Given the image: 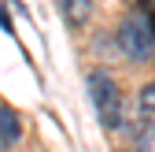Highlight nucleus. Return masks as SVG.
<instances>
[{"label":"nucleus","mask_w":155,"mask_h":152,"mask_svg":"<svg viewBox=\"0 0 155 152\" xmlns=\"http://www.w3.org/2000/svg\"><path fill=\"white\" fill-rule=\"evenodd\" d=\"M59 11L67 19V26H85L89 22V15H92V0H59Z\"/></svg>","instance_id":"5"},{"label":"nucleus","mask_w":155,"mask_h":152,"mask_svg":"<svg viewBox=\"0 0 155 152\" xmlns=\"http://www.w3.org/2000/svg\"><path fill=\"white\" fill-rule=\"evenodd\" d=\"M0 26H4V30H8V33H15V30H11V19H8V15H4V8H0Z\"/></svg>","instance_id":"6"},{"label":"nucleus","mask_w":155,"mask_h":152,"mask_svg":"<svg viewBox=\"0 0 155 152\" xmlns=\"http://www.w3.org/2000/svg\"><path fill=\"white\" fill-rule=\"evenodd\" d=\"M89 100H92V111L100 119L104 130H118L122 126V93H118V82L111 78L107 71H92L89 74Z\"/></svg>","instance_id":"2"},{"label":"nucleus","mask_w":155,"mask_h":152,"mask_svg":"<svg viewBox=\"0 0 155 152\" xmlns=\"http://www.w3.org/2000/svg\"><path fill=\"white\" fill-rule=\"evenodd\" d=\"M137 152H155V85L140 93V130H137Z\"/></svg>","instance_id":"3"},{"label":"nucleus","mask_w":155,"mask_h":152,"mask_svg":"<svg viewBox=\"0 0 155 152\" xmlns=\"http://www.w3.org/2000/svg\"><path fill=\"white\" fill-rule=\"evenodd\" d=\"M118 48L129 56V60H155V15L148 8H133L122 15L118 22Z\"/></svg>","instance_id":"1"},{"label":"nucleus","mask_w":155,"mask_h":152,"mask_svg":"<svg viewBox=\"0 0 155 152\" xmlns=\"http://www.w3.org/2000/svg\"><path fill=\"white\" fill-rule=\"evenodd\" d=\"M18 141H22V119H18L11 108L0 104V152L15 148Z\"/></svg>","instance_id":"4"}]
</instances>
